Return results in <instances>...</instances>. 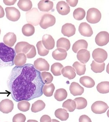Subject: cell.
<instances>
[{"label":"cell","instance_id":"6da1fadb","mask_svg":"<svg viewBox=\"0 0 109 122\" xmlns=\"http://www.w3.org/2000/svg\"><path fill=\"white\" fill-rule=\"evenodd\" d=\"M7 85L12 99L19 102L28 101L42 96L44 84L40 71L36 70L33 65L27 64L15 66L8 78Z\"/></svg>","mask_w":109,"mask_h":122},{"label":"cell","instance_id":"7a4b0ae2","mask_svg":"<svg viewBox=\"0 0 109 122\" xmlns=\"http://www.w3.org/2000/svg\"><path fill=\"white\" fill-rule=\"evenodd\" d=\"M16 52L12 48L0 43V68L13 66Z\"/></svg>","mask_w":109,"mask_h":122},{"label":"cell","instance_id":"3957f363","mask_svg":"<svg viewBox=\"0 0 109 122\" xmlns=\"http://www.w3.org/2000/svg\"><path fill=\"white\" fill-rule=\"evenodd\" d=\"M42 14L37 8H33L26 13L27 22L33 26L38 25L42 18Z\"/></svg>","mask_w":109,"mask_h":122},{"label":"cell","instance_id":"277c9868","mask_svg":"<svg viewBox=\"0 0 109 122\" xmlns=\"http://www.w3.org/2000/svg\"><path fill=\"white\" fill-rule=\"evenodd\" d=\"M102 14L98 9L95 8H91L87 11L86 20L91 24H96L99 22Z\"/></svg>","mask_w":109,"mask_h":122},{"label":"cell","instance_id":"5b68a950","mask_svg":"<svg viewBox=\"0 0 109 122\" xmlns=\"http://www.w3.org/2000/svg\"><path fill=\"white\" fill-rule=\"evenodd\" d=\"M55 22V18L53 15L45 14L42 16L39 25L42 29H46L54 25Z\"/></svg>","mask_w":109,"mask_h":122},{"label":"cell","instance_id":"8992f818","mask_svg":"<svg viewBox=\"0 0 109 122\" xmlns=\"http://www.w3.org/2000/svg\"><path fill=\"white\" fill-rule=\"evenodd\" d=\"M6 16L8 20L16 22L20 19V13L16 8L14 7H8L5 8Z\"/></svg>","mask_w":109,"mask_h":122},{"label":"cell","instance_id":"52a82bcc","mask_svg":"<svg viewBox=\"0 0 109 122\" xmlns=\"http://www.w3.org/2000/svg\"><path fill=\"white\" fill-rule=\"evenodd\" d=\"M92 57L97 62L103 63L107 59V52L103 49L98 48L93 51Z\"/></svg>","mask_w":109,"mask_h":122},{"label":"cell","instance_id":"ba28073f","mask_svg":"<svg viewBox=\"0 0 109 122\" xmlns=\"http://www.w3.org/2000/svg\"><path fill=\"white\" fill-rule=\"evenodd\" d=\"M91 110L96 114H101L105 113L109 107L106 103L102 101H97L91 106Z\"/></svg>","mask_w":109,"mask_h":122},{"label":"cell","instance_id":"9c48e42d","mask_svg":"<svg viewBox=\"0 0 109 122\" xmlns=\"http://www.w3.org/2000/svg\"><path fill=\"white\" fill-rule=\"evenodd\" d=\"M109 41V33L106 31H102L99 32L95 38L96 43L100 46L107 45Z\"/></svg>","mask_w":109,"mask_h":122},{"label":"cell","instance_id":"30bf717a","mask_svg":"<svg viewBox=\"0 0 109 122\" xmlns=\"http://www.w3.org/2000/svg\"><path fill=\"white\" fill-rule=\"evenodd\" d=\"M35 68L38 71H48L49 70V65L45 59L38 58L34 62Z\"/></svg>","mask_w":109,"mask_h":122},{"label":"cell","instance_id":"8fae6325","mask_svg":"<svg viewBox=\"0 0 109 122\" xmlns=\"http://www.w3.org/2000/svg\"><path fill=\"white\" fill-rule=\"evenodd\" d=\"M13 102L9 99H4L0 102V111L5 114L11 112L14 109Z\"/></svg>","mask_w":109,"mask_h":122},{"label":"cell","instance_id":"7c38bea8","mask_svg":"<svg viewBox=\"0 0 109 122\" xmlns=\"http://www.w3.org/2000/svg\"><path fill=\"white\" fill-rule=\"evenodd\" d=\"M79 31L82 36L89 37L93 34V31L91 26L86 22L80 24L79 27Z\"/></svg>","mask_w":109,"mask_h":122},{"label":"cell","instance_id":"4fadbf2b","mask_svg":"<svg viewBox=\"0 0 109 122\" xmlns=\"http://www.w3.org/2000/svg\"><path fill=\"white\" fill-rule=\"evenodd\" d=\"M76 32V28L75 25L71 23L64 24L62 27L61 32L64 36L70 37L74 36Z\"/></svg>","mask_w":109,"mask_h":122},{"label":"cell","instance_id":"5bb4252c","mask_svg":"<svg viewBox=\"0 0 109 122\" xmlns=\"http://www.w3.org/2000/svg\"><path fill=\"white\" fill-rule=\"evenodd\" d=\"M42 42L44 47L47 50H52L54 48L55 45L54 39L49 35H44L42 37Z\"/></svg>","mask_w":109,"mask_h":122},{"label":"cell","instance_id":"9a60e30c","mask_svg":"<svg viewBox=\"0 0 109 122\" xmlns=\"http://www.w3.org/2000/svg\"><path fill=\"white\" fill-rule=\"evenodd\" d=\"M16 41V35L13 32H8L4 36V43L9 47H13Z\"/></svg>","mask_w":109,"mask_h":122},{"label":"cell","instance_id":"2e32d148","mask_svg":"<svg viewBox=\"0 0 109 122\" xmlns=\"http://www.w3.org/2000/svg\"><path fill=\"white\" fill-rule=\"evenodd\" d=\"M56 9L58 13L62 15H67L70 11L69 5L64 1H60L58 3Z\"/></svg>","mask_w":109,"mask_h":122},{"label":"cell","instance_id":"e0dca14e","mask_svg":"<svg viewBox=\"0 0 109 122\" xmlns=\"http://www.w3.org/2000/svg\"><path fill=\"white\" fill-rule=\"evenodd\" d=\"M77 58L81 63L84 64L87 63L90 58V53L87 49H82L79 51L77 53Z\"/></svg>","mask_w":109,"mask_h":122},{"label":"cell","instance_id":"ac0fdd59","mask_svg":"<svg viewBox=\"0 0 109 122\" xmlns=\"http://www.w3.org/2000/svg\"><path fill=\"white\" fill-rule=\"evenodd\" d=\"M69 90L71 94L74 96L81 95L84 92V88L76 82L71 83Z\"/></svg>","mask_w":109,"mask_h":122},{"label":"cell","instance_id":"d6986e66","mask_svg":"<svg viewBox=\"0 0 109 122\" xmlns=\"http://www.w3.org/2000/svg\"><path fill=\"white\" fill-rule=\"evenodd\" d=\"M22 53L26 55L27 59H32L34 57L36 54V50L34 46L30 44L26 45L22 50Z\"/></svg>","mask_w":109,"mask_h":122},{"label":"cell","instance_id":"ffe728a7","mask_svg":"<svg viewBox=\"0 0 109 122\" xmlns=\"http://www.w3.org/2000/svg\"><path fill=\"white\" fill-rule=\"evenodd\" d=\"M38 7L41 11L48 12L53 9V3L49 0H41L38 4Z\"/></svg>","mask_w":109,"mask_h":122},{"label":"cell","instance_id":"44dd1931","mask_svg":"<svg viewBox=\"0 0 109 122\" xmlns=\"http://www.w3.org/2000/svg\"><path fill=\"white\" fill-rule=\"evenodd\" d=\"M67 55L66 51L64 49L58 48L54 51L52 56L54 59L58 61H62L65 59Z\"/></svg>","mask_w":109,"mask_h":122},{"label":"cell","instance_id":"7402d4cb","mask_svg":"<svg viewBox=\"0 0 109 122\" xmlns=\"http://www.w3.org/2000/svg\"><path fill=\"white\" fill-rule=\"evenodd\" d=\"M61 73L64 77L69 80L74 79L76 76L75 69L70 66H66L62 69Z\"/></svg>","mask_w":109,"mask_h":122},{"label":"cell","instance_id":"603a6c76","mask_svg":"<svg viewBox=\"0 0 109 122\" xmlns=\"http://www.w3.org/2000/svg\"><path fill=\"white\" fill-rule=\"evenodd\" d=\"M87 47L88 44L86 41L84 40H78L73 45L72 51L75 53H77L81 49H87Z\"/></svg>","mask_w":109,"mask_h":122},{"label":"cell","instance_id":"cb8c5ba5","mask_svg":"<svg viewBox=\"0 0 109 122\" xmlns=\"http://www.w3.org/2000/svg\"><path fill=\"white\" fill-rule=\"evenodd\" d=\"M26 61L27 57L26 55L22 53H20L17 54V55L15 56L14 63L16 66H22L26 64Z\"/></svg>","mask_w":109,"mask_h":122},{"label":"cell","instance_id":"d4e9b609","mask_svg":"<svg viewBox=\"0 0 109 122\" xmlns=\"http://www.w3.org/2000/svg\"><path fill=\"white\" fill-rule=\"evenodd\" d=\"M70 46V42L67 38H60L57 41V47L58 48L64 49L66 51H68L69 50Z\"/></svg>","mask_w":109,"mask_h":122},{"label":"cell","instance_id":"484cf974","mask_svg":"<svg viewBox=\"0 0 109 122\" xmlns=\"http://www.w3.org/2000/svg\"><path fill=\"white\" fill-rule=\"evenodd\" d=\"M17 6L22 11H28L32 7V3L29 0H20L18 2Z\"/></svg>","mask_w":109,"mask_h":122},{"label":"cell","instance_id":"4316f807","mask_svg":"<svg viewBox=\"0 0 109 122\" xmlns=\"http://www.w3.org/2000/svg\"><path fill=\"white\" fill-rule=\"evenodd\" d=\"M80 82L82 86L87 88H91L94 86L95 83L92 78L88 76H83L80 78Z\"/></svg>","mask_w":109,"mask_h":122},{"label":"cell","instance_id":"83f0119b","mask_svg":"<svg viewBox=\"0 0 109 122\" xmlns=\"http://www.w3.org/2000/svg\"><path fill=\"white\" fill-rule=\"evenodd\" d=\"M54 89L55 87L52 83L45 84L42 88L43 93L47 97H50L53 95Z\"/></svg>","mask_w":109,"mask_h":122},{"label":"cell","instance_id":"f1b7e54d","mask_svg":"<svg viewBox=\"0 0 109 122\" xmlns=\"http://www.w3.org/2000/svg\"><path fill=\"white\" fill-rule=\"evenodd\" d=\"M67 95V92L65 89L64 88H60L55 92L54 97L58 101L61 102L66 98Z\"/></svg>","mask_w":109,"mask_h":122},{"label":"cell","instance_id":"f546056e","mask_svg":"<svg viewBox=\"0 0 109 122\" xmlns=\"http://www.w3.org/2000/svg\"><path fill=\"white\" fill-rule=\"evenodd\" d=\"M22 32L25 36L27 37L32 36L35 32V28L30 24H27L22 27Z\"/></svg>","mask_w":109,"mask_h":122},{"label":"cell","instance_id":"4dcf8cb0","mask_svg":"<svg viewBox=\"0 0 109 122\" xmlns=\"http://www.w3.org/2000/svg\"><path fill=\"white\" fill-rule=\"evenodd\" d=\"M91 70L95 73H100L104 70L105 64L104 63H98L94 60L91 65Z\"/></svg>","mask_w":109,"mask_h":122},{"label":"cell","instance_id":"1f68e13d","mask_svg":"<svg viewBox=\"0 0 109 122\" xmlns=\"http://www.w3.org/2000/svg\"><path fill=\"white\" fill-rule=\"evenodd\" d=\"M54 115L57 118L61 121H65L69 117V114L66 110L63 109H58L57 110L55 111Z\"/></svg>","mask_w":109,"mask_h":122},{"label":"cell","instance_id":"d6a6232c","mask_svg":"<svg viewBox=\"0 0 109 122\" xmlns=\"http://www.w3.org/2000/svg\"><path fill=\"white\" fill-rule=\"evenodd\" d=\"M45 107V104L44 102L41 100H38L32 104L31 107V111L34 113H36L44 110Z\"/></svg>","mask_w":109,"mask_h":122},{"label":"cell","instance_id":"836d02e7","mask_svg":"<svg viewBox=\"0 0 109 122\" xmlns=\"http://www.w3.org/2000/svg\"><path fill=\"white\" fill-rule=\"evenodd\" d=\"M73 67L75 69L76 74L79 76L84 75L86 71V65L78 61H76L73 65Z\"/></svg>","mask_w":109,"mask_h":122},{"label":"cell","instance_id":"e575fe53","mask_svg":"<svg viewBox=\"0 0 109 122\" xmlns=\"http://www.w3.org/2000/svg\"><path fill=\"white\" fill-rule=\"evenodd\" d=\"M62 107L69 112H72L76 108V104L75 101L69 99L63 103Z\"/></svg>","mask_w":109,"mask_h":122},{"label":"cell","instance_id":"d590c367","mask_svg":"<svg viewBox=\"0 0 109 122\" xmlns=\"http://www.w3.org/2000/svg\"><path fill=\"white\" fill-rule=\"evenodd\" d=\"M98 92L101 93H108L109 92V81L102 82L98 83L96 87Z\"/></svg>","mask_w":109,"mask_h":122},{"label":"cell","instance_id":"8d00e7d4","mask_svg":"<svg viewBox=\"0 0 109 122\" xmlns=\"http://www.w3.org/2000/svg\"><path fill=\"white\" fill-rule=\"evenodd\" d=\"M64 68L63 65L60 63H55L51 66V71L54 76L61 75V71Z\"/></svg>","mask_w":109,"mask_h":122},{"label":"cell","instance_id":"74e56055","mask_svg":"<svg viewBox=\"0 0 109 122\" xmlns=\"http://www.w3.org/2000/svg\"><path fill=\"white\" fill-rule=\"evenodd\" d=\"M86 16V11L84 9L81 8H78L73 12V16L75 20L80 21L83 20Z\"/></svg>","mask_w":109,"mask_h":122},{"label":"cell","instance_id":"f35d334b","mask_svg":"<svg viewBox=\"0 0 109 122\" xmlns=\"http://www.w3.org/2000/svg\"><path fill=\"white\" fill-rule=\"evenodd\" d=\"M76 104V108L77 110L84 109L87 106V101L83 97L76 98L74 99Z\"/></svg>","mask_w":109,"mask_h":122},{"label":"cell","instance_id":"ab89813d","mask_svg":"<svg viewBox=\"0 0 109 122\" xmlns=\"http://www.w3.org/2000/svg\"><path fill=\"white\" fill-rule=\"evenodd\" d=\"M41 77L44 84H49L53 81V77L48 72H43L41 73Z\"/></svg>","mask_w":109,"mask_h":122},{"label":"cell","instance_id":"60d3db41","mask_svg":"<svg viewBox=\"0 0 109 122\" xmlns=\"http://www.w3.org/2000/svg\"><path fill=\"white\" fill-rule=\"evenodd\" d=\"M36 47L38 50V54L41 56H47L49 54V50H47L43 45L42 41H38L36 44Z\"/></svg>","mask_w":109,"mask_h":122},{"label":"cell","instance_id":"b9f144b4","mask_svg":"<svg viewBox=\"0 0 109 122\" xmlns=\"http://www.w3.org/2000/svg\"><path fill=\"white\" fill-rule=\"evenodd\" d=\"M17 107L21 111L26 112L28 111L30 109V104L27 101H21L18 103Z\"/></svg>","mask_w":109,"mask_h":122},{"label":"cell","instance_id":"7bdbcfd3","mask_svg":"<svg viewBox=\"0 0 109 122\" xmlns=\"http://www.w3.org/2000/svg\"><path fill=\"white\" fill-rule=\"evenodd\" d=\"M29 43L26 42L22 41L18 42L15 47V50L16 53L18 54L22 53L24 48Z\"/></svg>","mask_w":109,"mask_h":122},{"label":"cell","instance_id":"ee69618b","mask_svg":"<svg viewBox=\"0 0 109 122\" xmlns=\"http://www.w3.org/2000/svg\"><path fill=\"white\" fill-rule=\"evenodd\" d=\"M26 117L25 115L22 113H18L15 115L13 118V122H25Z\"/></svg>","mask_w":109,"mask_h":122},{"label":"cell","instance_id":"f6af8a7d","mask_svg":"<svg viewBox=\"0 0 109 122\" xmlns=\"http://www.w3.org/2000/svg\"><path fill=\"white\" fill-rule=\"evenodd\" d=\"M79 122H91V120L87 115H82L79 118Z\"/></svg>","mask_w":109,"mask_h":122},{"label":"cell","instance_id":"bcb514c9","mask_svg":"<svg viewBox=\"0 0 109 122\" xmlns=\"http://www.w3.org/2000/svg\"><path fill=\"white\" fill-rule=\"evenodd\" d=\"M51 121L50 117L47 115L42 116L40 119V122H51Z\"/></svg>","mask_w":109,"mask_h":122},{"label":"cell","instance_id":"7dc6e473","mask_svg":"<svg viewBox=\"0 0 109 122\" xmlns=\"http://www.w3.org/2000/svg\"><path fill=\"white\" fill-rule=\"evenodd\" d=\"M66 2L67 3V4H69V5H70L71 7H75L76 6L77 4L78 3V0H67Z\"/></svg>","mask_w":109,"mask_h":122},{"label":"cell","instance_id":"c3c4849f","mask_svg":"<svg viewBox=\"0 0 109 122\" xmlns=\"http://www.w3.org/2000/svg\"><path fill=\"white\" fill-rule=\"evenodd\" d=\"M16 0H4V4L6 5H13L15 4V3L16 2Z\"/></svg>","mask_w":109,"mask_h":122},{"label":"cell","instance_id":"681fc988","mask_svg":"<svg viewBox=\"0 0 109 122\" xmlns=\"http://www.w3.org/2000/svg\"><path fill=\"white\" fill-rule=\"evenodd\" d=\"M5 15V13L3 8L0 5V18L4 17Z\"/></svg>","mask_w":109,"mask_h":122},{"label":"cell","instance_id":"f907efd6","mask_svg":"<svg viewBox=\"0 0 109 122\" xmlns=\"http://www.w3.org/2000/svg\"><path fill=\"white\" fill-rule=\"evenodd\" d=\"M0 33H1V30H0Z\"/></svg>","mask_w":109,"mask_h":122}]
</instances>
